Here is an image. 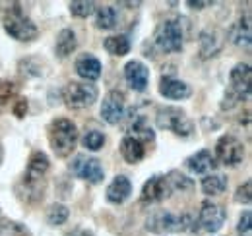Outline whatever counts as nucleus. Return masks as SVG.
<instances>
[{
  "mask_svg": "<svg viewBox=\"0 0 252 236\" xmlns=\"http://www.w3.org/2000/svg\"><path fill=\"white\" fill-rule=\"evenodd\" d=\"M121 155H123V159L126 163L136 165L146 157V148H144V144L140 140H136L132 136H126L121 142Z\"/></svg>",
  "mask_w": 252,
  "mask_h": 236,
  "instance_id": "412c9836",
  "label": "nucleus"
},
{
  "mask_svg": "<svg viewBox=\"0 0 252 236\" xmlns=\"http://www.w3.org/2000/svg\"><path fill=\"white\" fill-rule=\"evenodd\" d=\"M221 47H223V39L218 31H202V35H200V57L202 59L206 60L216 57L221 51Z\"/></svg>",
  "mask_w": 252,
  "mask_h": 236,
  "instance_id": "4be33fe9",
  "label": "nucleus"
},
{
  "mask_svg": "<svg viewBox=\"0 0 252 236\" xmlns=\"http://www.w3.org/2000/svg\"><path fill=\"white\" fill-rule=\"evenodd\" d=\"M68 217H70V209L64 204H53L47 209V223L51 227H61L68 221Z\"/></svg>",
  "mask_w": 252,
  "mask_h": 236,
  "instance_id": "c85d7f7f",
  "label": "nucleus"
},
{
  "mask_svg": "<svg viewBox=\"0 0 252 236\" xmlns=\"http://www.w3.org/2000/svg\"><path fill=\"white\" fill-rule=\"evenodd\" d=\"M8 6H10V8H6L4 18H2L4 31H6L12 39H16V41H20V43H32V41H35V39L39 37V28L33 24L32 18H28V16L22 12V8H20L18 2H12V4H8Z\"/></svg>",
  "mask_w": 252,
  "mask_h": 236,
  "instance_id": "20e7f679",
  "label": "nucleus"
},
{
  "mask_svg": "<svg viewBox=\"0 0 252 236\" xmlns=\"http://www.w3.org/2000/svg\"><path fill=\"white\" fill-rule=\"evenodd\" d=\"M68 236H94L90 231H84V229H78V231H74V233H70Z\"/></svg>",
  "mask_w": 252,
  "mask_h": 236,
  "instance_id": "e433bc0d",
  "label": "nucleus"
},
{
  "mask_svg": "<svg viewBox=\"0 0 252 236\" xmlns=\"http://www.w3.org/2000/svg\"><path fill=\"white\" fill-rule=\"evenodd\" d=\"M126 111V99L125 93L119 91V89H113L105 95L103 103H101V117L107 124L111 126H117L123 118H125Z\"/></svg>",
  "mask_w": 252,
  "mask_h": 236,
  "instance_id": "f8f14e48",
  "label": "nucleus"
},
{
  "mask_svg": "<svg viewBox=\"0 0 252 236\" xmlns=\"http://www.w3.org/2000/svg\"><path fill=\"white\" fill-rule=\"evenodd\" d=\"M125 80L132 91L144 93L150 86V70L140 60H130L125 66Z\"/></svg>",
  "mask_w": 252,
  "mask_h": 236,
  "instance_id": "4468645a",
  "label": "nucleus"
},
{
  "mask_svg": "<svg viewBox=\"0 0 252 236\" xmlns=\"http://www.w3.org/2000/svg\"><path fill=\"white\" fill-rule=\"evenodd\" d=\"M156 124L161 130H169L179 138H190L194 134V122L179 107H159L156 111Z\"/></svg>",
  "mask_w": 252,
  "mask_h": 236,
  "instance_id": "0eeeda50",
  "label": "nucleus"
},
{
  "mask_svg": "<svg viewBox=\"0 0 252 236\" xmlns=\"http://www.w3.org/2000/svg\"><path fill=\"white\" fill-rule=\"evenodd\" d=\"M2 161H4V146H2V142H0V165H2Z\"/></svg>",
  "mask_w": 252,
  "mask_h": 236,
  "instance_id": "4c0bfd02",
  "label": "nucleus"
},
{
  "mask_svg": "<svg viewBox=\"0 0 252 236\" xmlns=\"http://www.w3.org/2000/svg\"><path fill=\"white\" fill-rule=\"evenodd\" d=\"M185 18H167L154 31V47L163 55L181 53L185 47Z\"/></svg>",
  "mask_w": 252,
  "mask_h": 236,
  "instance_id": "f03ea898",
  "label": "nucleus"
},
{
  "mask_svg": "<svg viewBox=\"0 0 252 236\" xmlns=\"http://www.w3.org/2000/svg\"><path fill=\"white\" fill-rule=\"evenodd\" d=\"M105 142H107V138L99 130H88L84 134V138H82V146L88 149V151H99V149H103Z\"/></svg>",
  "mask_w": 252,
  "mask_h": 236,
  "instance_id": "7c9ffc66",
  "label": "nucleus"
},
{
  "mask_svg": "<svg viewBox=\"0 0 252 236\" xmlns=\"http://www.w3.org/2000/svg\"><path fill=\"white\" fill-rule=\"evenodd\" d=\"M235 202L237 204H245V206H249L252 202V182L251 180H247L245 184H241L239 188H237V192H235Z\"/></svg>",
  "mask_w": 252,
  "mask_h": 236,
  "instance_id": "473e14b6",
  "label": "nucleus"
},
{
  "mask_svg": "<svg viewBox=\"0 0 252 236\" xmlns=\"http://www.w3.org/2000/svg\"><path fill=\"white\" fill-rule=\"evenodd\" d=\"M252 28H251V12H245V16H241L229 30V41L237 47H245L249 49L252 43Z\"/></svg>",
  "mask_w": 252,
  "mask_h": 236,
  "instance_id": "6ab92c4d",
  "label": "nucleus"
},
{
  "mask_svg": "<svg viewBox=\"0 0 252 236\" xmlns=\"http://www.w3.org/2000/svg\"><path fill=\"white\" fill-rule=\"evenodd\" d=\"M214 2H210V0H206V2H202V0H189L187 2V6H190L192 10H204V8H208V6H212Z\"/></svg>",
  "mask_w": 252,
  "mask_h": 236,
  "instance_id": "c9c22d12",
  "label": "nucleus"
},
{
  "mask_svg": "<svg viewBox=\"0 0 252 236\" xmlns=\"http://www.w3.org/2000/svg\"><path fill=\"white\" fill-rule=\"evenodd\" d=\"M252 89V72L247 62H239L233 66L229 74V89L225 93V103L221 105L223 109H231L241 101L251 99Z\"/></svg>",
  "mask_w": 252,
  "mask_h": 236,
  "instance_id": "39448f33",
  "label": "nucleus"
},
{
  "mask_svg": "<svg viewBox=\"0 0 252 236\" xmlns=\"http://www.w3.org/2000/svg\"><path fill=\"white\" fill-rule=\"evenodd\" d=\"M78 47V39H76V33L74 30L66 28V30H61L59 35H57V41H55V55L59 59H68Z\"/></svg>",
  "mask_w": 252,
  "mask_h": 236,
  "instance_id": "5701e85b",
  "label": "nucleus"
},
{
  "mask_svg": "<svg viewBox=\"0 0 252 236\" xmlns=\"http://www.w3.org/2000/svg\"><path fill=\"white\" fill-rule=\"evenodd\" d=\"M18 97V84L12 80L0 78V113Z\"/></svg>",
  "mask_w": 252,
  "mask_h": 236,
  "instance_id": "cd10ccee",
  "label": "nucleus"
},
{
  "mask_svg": "<svg viewBox=\"0 0 252 236\" xmlns=\"http://www.w3.org/2000/svg\"><path fill=\"white\" fill-rule=\"evenodd\" d=\"M51 169V161L47 153L43 151H33L28 159V167L22 180L16 186V194L22 202L35 206L45 198L47 192V173Z\"/></svg>",
  "mask_w": 252,
  "mask_h": 236,
  "instance_id": "f257e3e1",
  "label": "nucleus"
},
{
  "mask_svg": "<svg viewBox=\"0 0 252 236\" xmlns=\"http://www.w3.org/2000/svg\"><path fill=\"white\" fill-rule=\"evenodd\" d=\"M47 132L51 149L59 159H66L74 153L78 144V126L70 118H55Z\"/></svg>",
  "mask_w": 252,
  "mask_h": 236,
  "instance_id": "7ed1b4c3",
  "label": "nucleus"
},
{
  "mask_svg": "<svg viewBox=\"0 0 252 236\" xmlns=\"http://www.w3.org/2000/svg\"><path fill=\"white\" fill-rule=\"evenodd\" d=\"M103 47L109 55L113 57H126L130 51H132V43L128 39V35L121 33V35H111L103 41Z\"/></svg>",
  "mask_w": 252,
  "mask_h": 236,
  "instance_id": "b1692460",
  "label": "nucleus"
},
{
  "mask_svg": "<svg viewBox=\"0 0 252 236\" xmlns=\"http://www.w3.org/2000/svg\"><path fill=\"white\" fill-rule=\"evenodd\" d=\"M126 130L130 132L132 138L140 140L142 144H144V142H154V140H156V132H154V128L148 124L146 117L140 115L136 109H132V113H130Z\"/></svg>",
  "mask_w": 252,
  "mask_h": 236,
  "instance_id": "a211bd4d",
  "label": "nucleus"
},
{
  "mask_svg": "<svg viewBox=\"0 0 252 236\" xmlns=\"http://www.w3.org/2000/svg\"><path fill=\"white\" fill-rule=\"evenodd\" d=\"M171 186L167 182L165 175H154L150 180H146V184L142 186V202L144 204H159L163 200H167L171 196Z\"/></svg>",
  "mask_w": 252,
  "mask_h": 236,
  "instance_id": "ddd939ff",
  "label": "nucleus"
},
{
  "mask_svg": "<svg viewBox=\"0 0 252 236\" xmlns=\"http://www.w3.org/2000/svg\"><path fill=\"white\" fill-rule=\"evenodd\" d=\"M12 111H14V115L18 118H24L28 115V99H24V97H18L16 101H14V107H12Z\"/></svg>",
  "mask_w": 252,
  "mask_h": 236,
  "instance_id": "f704fd0d",
  "label": "nucleus"
},
{
  "mask_svg": "<svg viewBox=\"0 0 252 236\" xmlns=\"http://www.w3.org/2000/svg\"><path fill=\"white\" fill-rule=\"evenodd\" d=\"M99 97V89L90 82H70L63 91V99L68 109H90Z\"/></svg>",
  "mask_w": 252,
  "mask_h": 236,
  "instance_id": "6e6552de",
  "label": "nucleus"
},
{
  "mask_svg": "<svg viewBox=\"0 0 252 236\" xmlns=\"http://www.w3.org/2000/svg\"><path fill=\"white\" fill-rule=\"evenodd\" d=\"M167 177V182H169V186H171V190L173 192H187V190H192L194 188V182H192V178H189L187 175H183L181 171H171L169 175H165Z\"/></svg>",
  "mask_w": 252,
  "mask_h": 236,
  "instance_id": "c756f323",
  "label": "nucleus"
},
{
  "mask_svg": "<svg viewBox=\"0 0 252 236\" xmlns=\"http://www.w3.org/2000/svg\"><path fill=\"white\" fill-rule=\"evenodd\" d=\"M214 157H216V161H220L225 167H239L245 159V146L237 136L225 134L216 144Z\"/></svg>",
  "mask_w": 252,
  "mask_h": 236,
  "instance_id": "1a4fd4ad",
  "label": "nucleus"
},
{
  "mask_svg": "<svg viewBox=\"0 0 252 236\" xmlns=\"http://www.w3.org/2000/svg\"><path fill=\"white\" fill-rule=\"evenodd\" d=\"M225 221H227V211L223 207L214 204V202H210V200L202 202L200 213H198V225H200L202 231L218 233V231L223 229Z\"/></svg>",
  "mask_w": 252,
  "mask_h": 236,
  "instance_id": "9b49d317",
  "label": "nucleus"
},
{
  "mask_svg": "<svg viewBox=\"0 0 252 236\" xmlns=\"http://www.w3.org/2000/svg\"><path fill=\"white\" fill-rule=\"evenodd\" d=\"M159 93L165 97V99H171V101H183V99H189L192 95V89L187 82L179 80V78H173V76H163L159 80Z\"/></svg>",
  "mask_w": 252,
  "mask_h": 236,
  "instance_id": "2eb2a0df",
  "label": "nucleus"
},
{
  "mask_svg": "<svg viewBox=\"0 0 252 236\" xmlns=\"http://www.w3.org/2000/svg\"><path fill=\"white\" fill-rule=\"evenodd\" d=\"M70 171L76 175L78 178L86 180L88 184H101L105 180V169L101 165L99 159L95 157H88V155H78L72 165H70Z\"/></svg>",
  "mask_w": 252,
  "mask_h": 236,
  "instance_id": "9d476101",
  "label": "nucleus"
},
{
  "mask_svg": "<svg viewBox=\"0 0 252 236\" xmlns=\"http://www.w3.org/2000/svg\"><path fill=\"white\" fill-rule=\"evenodd\" d=\"M130 194H132V182L125 175H117L113 178V182L109 184V188H107V200L111 204H115V206L125 204L126 200L130 198Z\"/></svg>",
  "mask_w": 252,
  "mask_h": 236,
  "instance_id": "aec40b11",
  "label": "nucleus"
},
{
  "mask_svg": "<svg viewBox=\"0 0 252 236\" xmlns=\"http://www.w3.org/2000/svg\"><path fill=\"white\" fill-rule=\"evenodd\" d=\"M0 236H33V235L26 225H22L18 221H12V219H8V217H4L0 213Z\"/></svg>",
  "mask_w": 252,
  "mask_h": 236,
  "instance_id": "bb28decb",
  "label": "nucleus"
},
{
  "mask_svg": "<svg viewBox=\"0 0 252 236\" xmlns=\"http://www.w3.org/2000/svg\"><path fill=\"white\" fill-rule=\"evenodd\" d=\"M74 68H76V74L84 80V82H95V80H99L101 78V74H103V64H101V60L94 57L92 53H86V55H80L78 59H76V64H74Z\"/></svg>",
  "mask_w": 252,
  "mask_h": 236,
  "instance_id": "dca6fc26",
  "label": "nucleus"
},
{
  "mask_svg": "<svg viewBox=\"0 0 252 236\" xmlns=\"http://www.w3.org/2000/svg\"><path fill=\"white\" fill-rule=\"evenodd\" d=\"M119 24V12L113 6H101L95 10V28L103 31H111Z\"/></svg>",
  "mask_w": 252,
  "mask_h": 236,
  "instance_id": "393cba45",
  "label": "nucleus"
},
{
  "mask_svg": "<svg viewBox=\"0 0 252 236\" xmlns=\"http://www.w3.org/2000/svg\"><path fill=\"white\" fill-rule=\"evenodd\" d=\"M251 231H252V213L251 211H245V213L239 217L237 233L241 236H251Z\"/></svg>",
  "mask_w": 252,
  "mask_h": 236,
  "instance_id": "72a5a7b5",
  "label": "nucleus"
},
{
  "mask_svg": "<svg viewBox=\"0 0 252 236\" xmlns=\"http://www.w3.org/2000/svg\"><path fill=\"white\" fill-rule=\"evenodd\" d=\"M185 167L189 169L190 173H194V175H212L214 169L218 167V161H216V157H214L212 151L200 149V151H196L194 155L187 157Z\"/></svg>",
  "mask_w": 252,
  "mask_h": 236,
  "instance_id": "f3484780",
  "label": "nucleus"
},
{
  "mask_svg": "<svg viewBox=\"0 0 252 236\" xmlns=\"http://www.w3.org/2000/svg\"><path fill=\"white\" fill-rule=\"evenodd\" d=\"M229 180L225 175H206V178L202 180V192L206 196H220L227 190Z\"/></svg>",
  "mask_w": 252,
  "mask_h": 236,
  "instance_id": "a878e982",
  "label": "nucleus"
},
{
  "mask_svg": "<svg viewBox=\"0 0 252 236\" xmlns=\"http://www.w3.org/2000/svg\"><path fill=\"white\" fill-rule=\"evenodd\" d=\"M146 231L150 233H187V231H196V223L189 213L183 215H175L171 211H154L148 219H146Z\"/></svg>",
  "mask_w": 252,
  "mask_h": 236,
  "instance_id": "423d86ee",
  "label": "nucleus"
},
{
  "mask_svg": "<svg viewBox=\"0 0 252 236\" xmlns=\"http://www.w3.org/2000/svg\"><path fill=\"white\" fill-rule=\"evenodd\" d=\"M68 8H70V14L74 18H88L97 10L95 2H90V0H74L68 4Z\"/></svg>",
  "mask_w": 252,
  "mask_h": 236,
  "instance_id": "2f4dec72",
  "label": "nucleus"
}]
</instances>
